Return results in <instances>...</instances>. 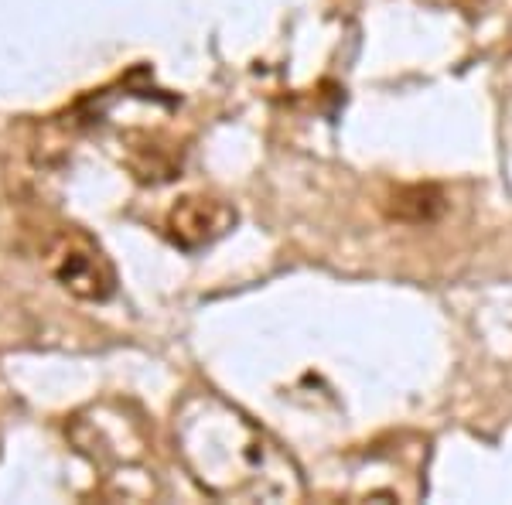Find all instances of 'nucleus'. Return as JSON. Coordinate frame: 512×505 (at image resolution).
<instances>
[{"mask_svg":"<svg viewBox=\"0 0 512 505\" xmlns=\"http://www.w3.org/2000/svg\"><path fill=\"white\" fill-rule=\"evenodd\" d=\"M59 280L69 291H76L82 297H96V301L113 294L110 263H106L103 253H99L93 243H86V239H69V243H65Z\"/></svg>","mask_w":512,"mask_h":505,"instance_id":"obj_1","label":"nucleus"},{"mask_svg":"<svg viewBox=\"0 0 512 505\" xmlns=\"http://www.w3.org/2000/svg\"><path fill=\"white\" fill-rule=\"evenodd\" d=\"M236 215L219 202H209V198H188L181 209H175L171 215V229H175V239L188 243V233L192 236V246L195 243H205V239L226 233V226L233 222Z\"/></svg>","mask_w":512,"mask_h":505,"instance_id":"obj_2","label":"nucleus"}]
</instances>
